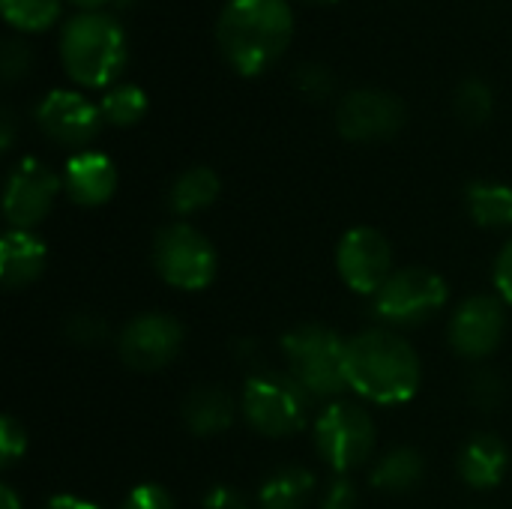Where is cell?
Instances as JSON below:
<instances>
[{
	"mask_svg": "<svg viewBox=\"0 0 512 509\" xmlns=\"http://www.w3.org/2000/svg\"><path fill=\"white\" fill-rule=\"evenodd\" d=\"M294 18L285 0H228L216 24V42L240 75L270 69L288 48Z\"/></svg>",
	"mask_w": 512,
	"mask_h": 509,
	"instance_id": "7a4b0ae2",
	"label": "cell"
},
{
	"mask_svg": "<svg viewBox=\"0 0 512 509\" xmlns=\"http://www.w3.org/2000/svg\"><path fill=\"white\" fill-rule=\"evenodd\" d=\"M450 300L447 282L426 267L393 270V276L372 294V312L393 327H417L435 318Z\"/></svg>",
	"mask_w": 512,
	"mask_h": 509,
	"instance_id": "8992f818",
	"label": "cell"
},
{
	"mask_svg": "<svg viewBox=\"0 0 512 509\" xmlns=\"http://www.w3.org/2000/svg\"><path fill=\"white\" fill-rule=\"evenodd\" d=\"M468 213L480 228H512V189L495 180H474L465 192Z\"/></svg>",
	"mask_w": 512,
	"mask_h": 509,
	"instance_id": "44dd1931",
	"label": "cell"
},
{
	"mask_svg": "<svg viewBox=\"0 0 512 509\" xmlns=\"http://www.w3.org/2000/svg\"><path fill=\"white\" fill-rule=\"evenodd\" d=\"M495 288L507 303H512V240L501 249L495 261Z\"/></svg>",
	"mask_w": 512,
	"mask_h": 509,
	"instance_id": "836d02e7",
	"label": "cell"
},
{
	"mask_svg": "<svg viewBox=\"0 0 512 509\" xmlns=\"http://www.w3.org/2000/svg\"><path fill=\"white\" fill-rule=\"evenodd\" d=\"M294 81H297V87H300L303 93H309L312 99L327 96V93H330V84H333L330 72H327L321 63H306V66H300Z\"/></svg>",
	"mask_w": 512,
	"mask_h": 509,
	"instance_id": "1f68e13d",
	"label": "cell"
},
{
	"mask_svg": "<svg viewBox=\"0 0 512 509\" xmlns=\"http://www.w3.org/2000/svg\"><path fill=\"white\" fill-rule=\"evenodd\" d=\"M183 348V327L159 312L132 318L117 339V351L129 369L138 372H156L177 360Z\"/></svg>",
	"mask_w": 512,
	"mask_h": 509,
	"instance_id": "9c48e42d",
	"label": "cell"
},
{
	"mask_svg": "<svg viewBox=\"0 0 512 509\" xmlns=\"http://www.w3.org/2000/svg\"><path fill=\"white\" fill-rule=\"evenodd\" d=\"M426 477V462L417 450L411 447H396L384 453L372 471V486L390 495H405L414 492Z\"/></svg>",
	"mask_w": 512,
	"mask_h": 509,
	"instance_id": "d6986e66",
	"label": "cell"
},
{
	"mask_svg": "<svg viewBox=\"0 0 512 509\" xmlns=\"http://www.w3.org/2000/svg\"><path fill=\"white\" fill-rule=\"evenodd\" d=\"M153 267L171 288L201 291L216 279V249L192 225H165L153 240Z\"/></svg>",
	"mask_w": 512,
	"mask_h": 509,
	"instance_id": "52a82bcc",
	"label": "cell"
},
{
	"mask_svg": "<svg viewBox=\"0 0 512 509\" xmlns=\"http://www.w3.org/2000/svg\"><path fill=\"white\" fill-rule=\"evenodd\" d=\"M30 69V48L18 39H6L0 48V72L6 84H15Z\"/></svg>",
	"mask_w": 512,
	"mask_h": 509,
	"instance_id": "83f0119b",
	"label": "cell"
},
{
	"mask_svg": "<svg viewBox=\"0 0 512 509\" xmlns=\"http://www.w3.org/2000/svg\"><path fill=\"white\" fill-rule=\"evenodd\" d=\"M57 192H60V180L48 165H42L39 159H21L6 180V195H3L6 222L15 231H30L48 216Z\"/></svg>",
	"mask_w": 512,
	"mask_h": 509,
	"instance_id": "8fae6325",
	"label": "cell"
},
{
	"mask_svg": "<svg viewBox=\"0 0 512 509\" xmlns=\"http://www.w3.org/2000/svg\"><path fill=\"white\" fill-rule=\"evenodd\" d=\"M345 345L342 336L324 324H300L282 336V351L288 357V375L312 396H339L345 381Z\"/></svg>",
	"mask_w": 512,
	"mask_h": 509,
	"instance_id": "277c9868",
	"label": "cell"
},
{
	"mask_svg": "<svg viewBox=\"0 0 512 509\" xmlns=\"http://www.w3.org/2000/svg\"><path fill=\"white\" fill-rule=\"evenodd\" d=\"M120 509H174V501H171V495L162 486L144 483V486H138V489H132L126 495V501L120 504Z\"/></svg>",
	"mask_w": 512,
	"mask_h": 509,
	"instance_id": "4dcf8cb0",
	"label": "cell"
},
{
	"mask_svg": "<svg viewBox=\"0 0 512 509\" xmlns=\"http://www.w3.org/2000/svg\"><path fill=\"white\" fill-rule=\"evenodd\" d=\"M60 57L72 81L84 87H105L126 63L123 27L105 12H81L63 27Z\"/></svg>",
	"mask_w": 512,
	"mask_h": 509,
	"instance_id": "3957f363",
	"label": "cell"
},
{
	"mask_svg": "<svg viewBox=\"0 0 512 509\" xmlns=\"http://www.w3.org/2000/svg\"><path fill=\"white\" fill-rule=\"evenodd\" d=\"M204 509H249L246 498L231 486H213L204 495Z\"/></svg>",
	"mask_w": 512,
	"mask_h": 509,
	"instance_id": "d6a6232c",
	"label": "cell"
},
{
	"mask_svg": "<svg viewBox=\"0 0 512 509\" xmlns=\"http://www.w3.org/2000/svg\"><path fill=\"white\" fill-rule=\"evenodd\" d=\"M75 6H81V9H96V6H102V3H108V0H72Z\"/></svg>",
	"mask_w": 512,
	"mask_h": 509,
	"instance_id": "74e56055",
	"label": "cell"
},
{
	"mask_svg": "<svg viewBox=\"0 0 512 509\" xmlns=\"http://www.w3.org/2000/svg\"><path fill=\"white\" fill-rule=\"evenodd\" d=\"M312 492H315V474L300 465H288L264 480L258 492V504L261 509H306Z\"/></svg>",
	"mask_w": 512,
	"mask_h": 509,
	"instance_id": "ffe728a7",
	"label": "cell"
},
{
	"mask_svg": "<svg viewBox=\"0 0 512 509\" xmlns=\"http://www.w3.org/2000/svg\"><path fill=\"white\" fill-rule=\"evenodd\" d=\"M24 450H27V435H24V429L12 420V417H3L0 420V462H3V468H9V465H15L21 456H24Z\"/></svg>",
	"mask_w": 512,
	"mask_h": 509,
	"instance_id": "f1b7e54d",
	"label": "cell"
},
{
	"mask_svg": "<svg viewBox=\"0 0 512 509\" xmlns=\"http://www.w3.org/2000/svg\"><path fill=\"white\" fill-rule=\"evenodd\" d=\"M216 198H219V177H216V171H210L204 165L183 171L168 192V204L180 216L198 213V210L210 207Z\"/></svg>",
	"mask_w": 512,
	"mask_h": 509,
	"instance_id": "7402d4cb",
	"label": "cell"
},
{
	"mask_svg": "<svg viewBox=\"0 0 512 509\" xmlns=\"http://www.w3.org/2000/svg\"><path fill=\"white\" fill-rule=\"evenodd\" d=\"M12 135H15V123H12V111L3 108V138H0V147L9 150L12 147Z\"/></svg>",
	"mask_w": 512,
	"mask_h": 509,
	"instance_id": "d590c367",
	"label": "cell"
},
{
	"mask_svg": "<svg viewBox=\"0 0 512 509\" xmlns=\"http://www.w3.org/2000/svg\"><path fill=\"white\" fill-rule=\"evenodd\" d=\"M0 3L6 21L27 33L45 30L60 12V0H0Z\"/></svg>",
	"mask_w": 512,
	"mask_h": 509,
	"instance_id": "cb8c5ba5",
	"label": "cell"
},
{
	"mask_svg": "<svg viewBox=\"0 0 512 509\" xmlns=\"http://www.w3.org/2000/svg\"><path fill=\"white\" fill-rule=\"evenodd\" d=\"M507 330L504 306L498 297H468L450 321V345L468 360H486L498 351Z\"/></svg>",
	"mask_w": 512,
	"mask_h": 509,
	"instance_id": "4fadbf2b",
	"label": "cell"
},
{
	"mask_svg": "<svg viewBox=\"0 0 512 509\" xmlns=\"http://www.w3.org/2000/svg\"><path fill=\"white\" fill-rule=\"evenodd\" d=\"M357 501H360L357 483H354L348 474H342V477H336V480L327 486L324 501H321V509H357Z\"/></svg>",
	"mask_w": 512,
	"mask_h": 509,
	"instance_id": "f546056e",
	"label": "cell"
},
{
	"mask_svg": "<svg viewBox=\"0 0 512 509\" xmlns=\"http://www.w3.org/2000/svg\"><path fill=\"white\" fill-rule=\"evenodd\" d=\"M120 6H129V3H135V0H117Z\"/></svg>",
	"mask_w": 512,
	"mask_h": 509,
	"instance_id": "f35d334b",
	"label": "cell"
},
{
	"mask_svg": "<svg viewBox=\"0 0 512 509\" xmlns=\"http://www.w3.org/2000/svg\"><path fill=\"white\" fill-rule=\"evenodd\" d=\"M405 105L387 90H351L336 111V126L348 141H387L405 126Z\"/></svg>",
	"mask_w": 512,
	"mask_h": 509,
	"instance_id": "30bf717a",
	"label": "cell"
},
{
	"mask_svg": "<svg viewBox=\"0 0 512 509\" xmlns=\"http://www.w3.org/2000/svg\"><path fill=\"white\" fill-rule=\"evenodd\" d=\"M336 267L351 291L375 294L393 276V252L387 237L375 228H351L336 249Z\"/></svg>",
	"mask_w": 512,
	"mask_h": 509,
	"instance_id": "7c38bea8",
	"label": "cell"
},
{
	"mask_svg": "<svg viewBox=\"0 0 512 509\" xmlns=\"http://www.w3.org/2000/svg\"><path fill=\"white\" fill-rule=\"evenodd\" d=\"M345 381L375 405H405L417 396L423 369L417 351L390 330H366L345 345Z\"/></svg>",
	"mask_w": 512,
	"mask_h": 509,
	"instance_id": "6da1fadb",
	"label": "cell"
},
{
	"mask_svg": "<svg viewBox=\"0 0 512 509\" xmlns=\"http://www.w3.org/2000/svg\"><path fill=\"white\" fill-rule=\"evenodd\" d=\"M66 192L81 207L105 204L117 189V168L102 153H78L66 162Z\"/></svg>",
	"mask_w": 512,
	"mask_h": 509,
	"instance_id": "9a60e30c",
	"label": "cell"
},
{
	"mask_svg": "<svg viewBox=\"0 0 512 509\" xmlns=\"http://www.w3.org/2000/svg\"><path fill=\"white\" fill-rule=\"evenodd\" d=\"M234 399L222 387H198L183 402V423L192 435L210 438L222 435L234 423Z\"/></svg>",
	"mask_w": 512,
	"mask_h": 509,
	"instance_id": "ac0fdd59",
	"label": "cell"
},
{
	"mask_svg": "<svg viewBox=\"0 0 512 509\" xmlns=\"http://www.w3.org/2000/svg\"><path fill=\"white\" fill-rule=\"evenodd\" d=\"M0 509H21L18 495H15L9 486H0Z\"/></svg>",
	"mask_w": 512,
	"mask_h": 509,
	"instance_id": "8d00e7d4",
	"label": "cell"
},
{
	"mask_svg": "<svg viewBox=\"0 0 512 509\" xmlns=\"http://www.w3.org/2000/svg\"><path fill=\"white\" fill-rule=\"evenodd\" d=\"M309 393L282 372H261L243 390V414L249 426L267 438H285L306 426Z\"/></svg>",
	"mask_w": 512,
	"mask_h": 509,
	"instance_id": "5b68a950",
	"label": "cell"
},
{
	"mask_svg": "<svg viewBox=\"0 0 512 509\" xmlns=\"http://www.w3.org/2000/svg\"><path fill=\"white\" fill-rule=\"evenodd\" d=\"M36 123L51 141L66 147H84L96 138L102 126V111L72 90H54L39 102Z\"/></svg>",
	"mask_w": 512,
	"mask_h": 509,
	"instance_id": "5bb4252c",
	"label": "cell"
},
{
	"mask_svg": "<svg viewBox=\"0 0 512 509\" xmlns=\"http://www.w3.org/2000/svg\"><path fill=\"white\" fill-rule=\"evenodd\" d=\"M315 444L336 474H348L375 453V423L363 408L336 402L318 417Z\"/></svg>",
	"mask_w": 512,
	"mask_h": 509,
	"instance_id": "ba28073f",
	"label": "cell"
},
{
	"mask_svg": "<svg viewBox=\"0 0 512 509\" xmlns=\"http://www.w3.org/2000/svg\"><path fill=\"white\" fill-rule=\"evenodd\" d=\"M468 390H471V399H474V405H477V408H486V411H495V408L504 402V396H507V387H504V381H501L495 372H489V369H480V372H474V375H471V384H468Z\"/></svg>",
	"mask_w": 512,
	"mask_h": 509,
	"instance_id": "484cf974",
	"label": "cell"
},
{
	"mask_svg": "<svg viewBox=\"0 0 512 509\" xmlns=\"http://www.w3.org/2000/svg\"><path fill=\"white\" fill-rule=\"evenodd\" d=\"M453 105H456V114H459L468 126H483V123L492 117L495 99H492V90H489L486 81L468 78V81L459 84Z\"/></svg>",
	"mask_w": 512,
	"mask_h": 509,
	"instance_id": "d4e9b609",
	"label": "cell"
},
{
	"mask_svg": "<svg viewBox=\"0 0 512 509\" xmlns=\"http://www.w3.org/2000/svg\"><path fill=\"white\" fill-rule=\"evenodd\" d=\"M45 246L36 234L30 231H6L0 240V282L15 291L30 285L33 279H39L42 267H45Z\"/></svg>",
	"mask_w": 512,
	"mask_h": 509,
	"instance_id": "e0dca14e",
	"label": "cell"
},
{
	"mask_svg": "<svg viewBox=\"0 0 512 509\" xmlns=\"http://www.w3.org/2000/svg\"><path fill=\"white\" fill-rule=\"evenodd\" d=\"M510 465L507 444L498 435H474L459 453V474L471 489H495Z\"/></svg>",
	"mask_w": 512,
	"mask_h": 509,
	"instance_id": "2e32d148",
	"label": "cell"
},
{
	"mask_svg": "<svg viewBox=\"0 0 512 509\" xmlns=\"http://www.w3.org/2000/svg\"><path fill=\"white\" fill-rule=\"evenodd\" d=\"M45 509H102V507H96V504H90V501H84V498H75V495H57V498H51V501H48V507Z\"/></svg>",
	"mask_w": 512,
	"mask_h": 509,
	"instance_id": "e575fe53",
	"label": "cell"
},
{
	"mask_svg": "<svg viewBox=\"0 0 512 509\" xmlns=\"http://www.w3.org/2000/svg\"><path fill=\"white\" fill-rule=\"evenodd\" d=\"M312 3H336V0H312Z\"/></svg>",
	"mask_w": 512,
	"mask_h": 509,
	"instance_id": "ab89813d",
	"label": "cell"
},
{
	"mask_svg": "<svg viewBox=\"0 0 512 509\" xmlns=\"http://www.w3.org/2000/svg\"><path fill=\"white\" fill-rule=\"evenodd\" d=\"M66 336L75 345H99L108 336V327L102 318H96L90 312H78L66 321Z\"/></svg>",
	"mask_w": 512,
	"mask_h": 509,
	"instance_id": "4316f807",
	"label": "cell"
},
{
	"mask_svg": "<svg viewBox=\"0 0 512 509\" xmlns=\"http://www.w3.org/2000/svg\"><path fill=\"white\" fill-rule=\"evenodd\" d=\"M102 120L114 123V126H132L144 117L147 111V96L141 87L135 84H120V87H111L105 96H102Z\"/></svg>",
	"mask_w": 512,
	"mask_h": 509,
	"instance_id": "603a6c76",
	"label": "cell"
}]
</instances>
